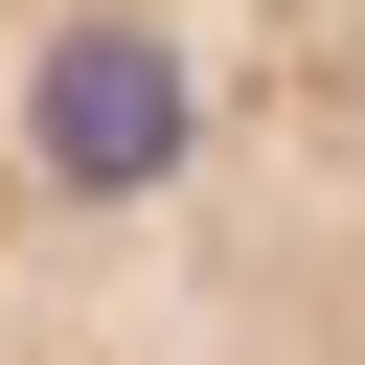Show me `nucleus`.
<instances>
[{
	"instance_id": "1",
	"label": "nucleus",
	"mask_w": 365,
	"mask_h": 365,
	"mask_svg": "<svg viewBox=\"0 0 365 365\" xmlns=\"http://www.w3.org/2000/svg\"><path fill=\"white\" fill-rule=\"evenodd\" d=\"M0 365H365V0H0Z\"/></svg>"
}]
</instances>
